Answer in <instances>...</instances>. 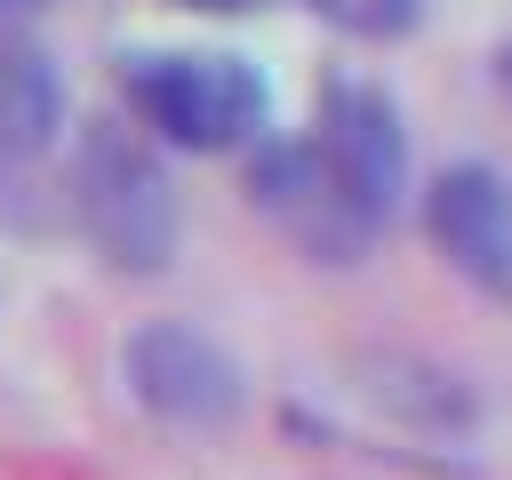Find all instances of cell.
I'll use <instances>...</instances> for the list:
<instances>
[{"instance_id": "1", "label": "cell", "mask_w": 512, "mask_h": 480, "mask_svg": "<svg viewBox=\"0 0 512 480\" xmlns=\"http://www.w3.org/2000/svg\"><path fill=\"white\" fill-rule=\"evenodd\" d=\"M64 192H72V224L80 240L128 272V280H152L176 264V240H184V208H176V184L160 168V152L120 128V120H88L80 144H72V168H64Z\"/></svg>"}, {"instance_id": "2", "label": "cell", "mask_w": 512, "mask_h": 480, "mask_svg": "<svg viewBox=\"0 0 512 480\" xmlns=\"http://www.w3.org/2000/svg\"><path fill=\"white\" fill-rule=\"evenodd\" d=\"M120 96L144 120V136L176 152H240L264 136V72L224 48H136L120 56Z\"/></svg>"}, {"instance_id": "3", "label": "cell", "mask_w": 512, "mask_h": 480, "mask_svg": "<svg viewBox=\"0 0 512 480\" xmlns=\"http://www.w3.org/2000/svg\"><path fill=\"white\" fill-rule=\"evenodd\" d=\"M248 200L272 216V232L280 240H296L312 264H360L368 248H376V216L336 184V168L320 160V144L312 136H272V144H256V160H248Z\"/></svg>"}, {"instance_id": "4", "label": "cell", "mask_w": 512, "mask_h": 480, "mask_svg": "<svg viewBox=\"0 0 512 480\" xmlns=\"http://www.w3.org/2000/svg\"><path fill=\"white\" fill-rule=\"evenodd\" d=\"M120 376H128L136 408L160 416V424L216 432V424L240 416V360L192 320H144L120 344Z\"/></svg>"}, {"instance_id": "5", "label": "cell", "mask_w": 512, "mask_h": 480, "mask_svg": "<svg viewBox=\"0 0 512 480\" xmlns=\"http://www.w3.org/2000/svg\"><path fill=\"white\" fill-rule=\"evenodd\" d=\"M320 160L336 168V184L384 224L408 192V128L392 112V96L376 80H328L320 88V120H312Z\"/></svg>"}, {"instance_id": "6", "label": "cell", "mask_w": 512, "mask_h": 480, "mask_svg": "<svg viewBox=\"0 0 512 480\" xmlns=\"http://www.w3.org/2000/svg\"><path fill=\"white\" fill-rule=\"evenodd\" d=\"M424 232L480 296L512 304V176L488 160H456L424 184Z\"/></svg>"}, {"instance_id": "7", "label": "cell", "mask_w": 512, "mask_h": 480, "mask_svg": "<svg viewBox=\"0 0 512 480\" xmlns=\"http://www.w3.org/2000/svg\"><path fill=\"white\" fill-rule=\"evenodd\" d=\"M64 128V72L40 40L0 24V160H40Z\"/></svg>"}, {"instance_id": "8", "label": "cell", "mask_w": 512, "mask_h": 480, "mask_svg": "<svg viewBox=\"0 0 512 480\" xmlns=\"http://www.w3.org/2000/svg\"><path fill=\"white\" fill-rule=\"evenodd\" d=\"M360 376H368V400L400 408L408 424H464V416H472V392H464V384H448V376H440V368H424V360L368 352V360H360Z\"/></svg>"}, {"instance_id": "9", "label": "cell", "mask_w": 512, "mask_h": 480, "mask_svg": "<svg viewBox=\"0 0 512 480\" xmlns=\"http://www.w3.org/2000/svg\"><path fill=\"white\" fill-rule=\"evenodd\" d=\"M304 8L336 32H352V40H400L424 16V0H304Z\"/></svg>"}, {"instance_id": "10", "label": "cell", "mask_w": 512, "mask_h": 480, "mask_svg": "<svg viewBox=\"0 0 512 480\" xmlns=\"http://www.w3.org/2000/svg\"><path fill=\"white\" fill-rule=\"evenodd\" d=\"M184 8H216V16H232V8H256V0H184Z\"/></svg>"}, {"instance_id": "11", "label": "cell", "mask_w": 512, "mask_h": 480, "mask_svg": "<svg viewBox=\"0 0 512 480\" xmlns=\"http://www.w3.org/2000/svg\"><path fill=\"white\" fill-rule=\"evenodd\" d=\"M496 80H504V96H512V40L496 48Z\"/></svg>"}, {"instance_id": "12", "label": "cell", "mask_w": 512, "mask_h": 480, "mask_svg": "<svg viewBox=\"0 0 512 480\" xmlns=\"http://www.w3.org/2000/svg\"><path fill=\"white\" fill-rule=\"evenodd\" d=\"M0 8H8V0H0Z\"/></svg>"}]
</instances>
